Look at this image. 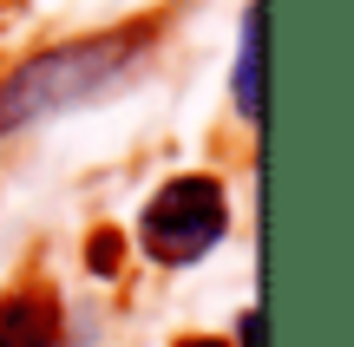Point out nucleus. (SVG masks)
Segmentation results:
<instances>
[{
    "label": "nucleus",
    "instance_id": "7",
    "mask_svg": "<svg viewBox=\"0 0 354 347\" xmlns=\"http://www.w3.org/2000/svg\"><path fill=\"white\" fill-rule=\"evenodd\" d=\"M177 347H223V341H177Z\"/></svg>",
    "mask_w": 354,
    "mask_h": 347
},
{
    "label": "nucleus",
    "instance_id": "3",
    "mask_svg": "<svg viewBox=\"0 0 354 347\" xmlns=\"http://www.w3.org/2000/svg\"><path fill=\"white\" fill-rule=\"evenodd\" d=\"M59 341H66V321L46 288H13L0 301V347H59Z\"/></svg>",
    "mask_w": 354,
    "mask_h": 347
},
{
    "label": "nucleus",
    "instance_id": "1",
    "mask_svg": "<svg viewBox=\"0 0 354 347\" xmlns=\"http://www.w3.org/2000/svg\"><path fill=\"white\" fill-rule=\"evenodd\" d=\"M151 46H158V20H125L112 33L26 52L0 79V138L33 131L46 118H59V112H79V105H99L112 92H125L138 79V66L151 59Z\"/></svg>",
    "mask_w": 354,
    "mask_h": 347
},
{
    "label": "nucleus",
    "instance_id": "5",
    "mask_svg": "<svg viewBox=\"0 0 354 347\" xmlns=\"http://www.w3.org/2000/svg\"><path fill=\"white\" fill-rule=\"evenodd\" d=\"M86 262H92V269H105V275L118 269V243H112V230H99V243L86 249Z\"/></svg>",
    "mask_w": 354,
    "mask_h": 347
},
{
    "label": "nucleus",
    "instance_id": "4",
    "mask_svg": "<svg viewBox=\"0 0 354 347\" xmlns=\"http://www.w3.org/2000/svg\"><path fill=\"white\" fill-rule=\"evenodd\" d=\"M236 112L250 118V131L263 125V7L243 13V39H236Z\"/></svg>",
    "mask_w": 354,
    "mask_h": 347
},
{
    "label": "nucleus",
    "instance_id": "2",
    "mask_svg": "<svg viewBox=\"0 0 354 347\" xmlns=\"http://www.w3.org/2000/svg\"><path fill=\"white\" fill-rule=\"evenodd\" d=\"M230 230V197L210 170H184V177H165L158 197L138 217V249L165 269H190L197 256H210Z\"/></svg>",
    "mask_w": 354,
    "mask_h": 347
},
{
    "label": "nucleus",
    "instance_id": "6",
    "mask_svg": "<svg viewBox=\"0 0 354 347\" xmlns=\"http://www.w3.org/2000/svg\"><path fill=\"white\" fill-rule=\"evenodd\" d=\"M236 335H243V347H263V308H250V315H243V321H236Z\"/></svg>",
    "mask_w": 354,
    "mask_h": 347
}]
</instances>
